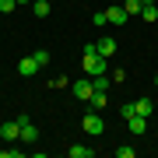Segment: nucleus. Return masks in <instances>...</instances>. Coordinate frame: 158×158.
Instances as JSON below:
<instances>
[{
	"mask_svg": "<svg viewBox=\"0 0 158 158\" xmlns=\"http://www.w3.org/2000/svg\"><path fill=\"white\" fill-rule=\"evenodd\" d=\"M81 67H85L88 77H98V74H106L109 63H106V56H98V53H95V42H88V46H85V63H81Z\"/></svg>",
	"mask_w": 158,
	"mask_h": 158,
	"instance_id": "nucleus-1",
	"label": "nucleus"
},
{
	"mask_svg": "<svg viewBox=\"0 0 158 158\" xmlns=\"http://www.w3.org/2000/svg\"><path fill=\"white\" fill-rule=\"evenodd\" d=\"M102 130H106V123H102V116L95 113V109H91V113L85 116V134H91V137H98Z\"/></svg>",
	"mask_w": 158,
	"mask_h": 158,
	"instance_id": "nucleus-2",
	"label": "nucleus"
},
{
	"mask_svg": "<svg viewBox=\"0 0 158 158\" xmlns=\"http://www.w3.org/2000/svg\"><path fill=\"white\" fill-rule=\"evenodd\" d=\"M18 119H21V141L25 144H35V141H39V127L28 123V116H18Z\"/></svg>",
	"mask_w": 158,
	"mask_h": 158,
	"instance_id": "nucleus-3",
	"label": "nucleus"
},
{
	"mask_svg": "<svg viewBox=\"0 0 158 158\" xmlns=\"http://www.w3.org/2000/svg\"><path fill=\"white\" fill-rule=\"evenodd\" d=\"M91 91H95V85H91V77H81V81H74V98L88 102V98H91Z\"/></svg>",
	"mask_w": 158,
	"mask_h": 158,
	"instance_id": "nucleus-4",
	"label": "nucleus"
},
{
	"mask_svg": "<svg viewBox=\"0 0 158 158\" xmlns=\"http://www.w3.org/2000/svg\"><path fill=\"white\" fill-rule=\"evenodd\" d=\"M0 137H4V141H21V119L4 123V127H0Z\"/></svg>",
	"mask_w": 158,
	"mask_h": 158,
	"instance_id": "nucleus-5",
	"label": "nucleus"
},
{
	"mask_svg": "<svg viewBox=\"0 0 158 158\" xmlns=\"http://www.w3.org/2000/svg\"><path fill=\"white\" fill-rule=\"evenodd\" d=\"M95 53H98V56H113V53H116V39H113V35H102V39L95 42Z\"/></svg>",
	"mask_w": 158,
	"mask_h": 158,
	"instance_id": "nucleus-6",
	"label": "nucleus"
},
{
	"mask_svg": "<svg viewBox=\"0 0 158 158\" xmlns=\"http://www.w3.org/2000/svg\"><path fill=\"white\" fill-rule=\"evenodd\" d=\"M127 7H106V21L109 25H127Z\"/></svg>",
	"mask_w": 158,
	"mask_h": 158,
	"instance_id": "nucleus-7",
	"label": "nucleus"
},
{
	"mask_svg": "<svg viewBox=\"0 0 158 158\" xmlns=\"http://www.w3.org/2000/svg\"><path fill=\"white\" fill-rule=\"evenodd\" d=\"M35 70H39V60H35V56H25V60H18V74H21V77H32Z\"/></svg>",
	"mask_w": 158,
	"mask_h": 158,
	"instance_id": "nucleus-8",
	"label": "nucleus"
},
{
	"mask_svg": "<svg viewBox=\"0 0 158 158\" xmlns=\"http://www.w3.org/2000/svg\"><path fill=\"white\" fill-rule=\"evenodd\" d=\"M88 106L95 109V113H102V109L109 106V95H106V91H91V98H88Z\"/></svg>",
	"mask_w": 158,
	"mask_h": 158,
	"instance_id": "nucleus-9",
	"label": "nucleus"
},
{
	"mask_svg": "<svg viewBox=\"0 0 158 158\" xmlns=\"http://www.w3.org/2000/svg\"><path fill=\"white\" fill-rule=\"evenodd\" d=\"M127 123H130V134H134V137H141L144 130H148V119H144V116H130Z\"/></svg>",
	"mask_w": 158,
	"mask_h": 158,
	"instance_id": "nucleus-10",
	"label": "nucleus"
},
{
	"mask_svg": "<svg viewBox=\"0 0 158 158\" xmlns=\"http://www.w3.org/2000/svg\"><path fill=\"white\" fill-rule=\"evenodd\" d=\"M134 106H137V116H144V119H148V116L155 113V102H151V98H137Z\"/></svg>",
	"mask_w": 158,
	"mask_h": 158,
	"instance_id": "nucleus-11",
	"label": "nucleus"
},
{
	"mask_svg": "<svg viewBox=\"0 0 158 158\" xmlns=\"http://www.w3.org/2000/svg\"><path fill=\"white\" fill-rule=\"evenodd\" d=\"M67 155H70V158H91V155H95V148H85V144H74V148H67Z\"/></svg>",
	"mask_w": 158,
	"mask_h": 158,
	"instance_id": "nucleus-12",
	"label": "nucleus"
},
{
	"mask_svg": "<svg viewBox=\"0 0 158 158\" xmlns=\"http://www.w3.org/2000/svg\"><path fill=\"white\" fill-rule=\"evenodd\" d=\"M32 11H35V18H49V0H32Z\"/></svg>",
	"mask_w": 158,
	"mask_h": 158,
	"instance_id": "nucleus-13",
	"label": "nucleus"
},
{
	"mask_svg": "<svg viewBox=\"0 0 158 158\" xmlns=\"http://www.w3.org/2000/svg\"><path fill=\"white\" fill-rule=\"evenodd\" d=\"M91 85H95V91H109L113 77H109V74H98V77H91Z\"/></svg>",
	"mask_w": 158,
	"mask_h": 158,
	"instance_id": "nucleus-14",
	"label": "nucleus"
},
{
	"mask_svg": "<svg viewBox=\"0 0 158 158\" xmlns=\"http://www.w3.org/2000/svg\"><path fill=\"white\" fill-rule=\"evenodd\" d=\"M141 18H144V21H158V7H155V4H148L144 11H141Z\"/></svg>",
	"mask_w": 158,
	"mask_h": 158,
	"instance_id": "nucleus-15",
	"label": "nucleus"
},
{
	"mask_svg": "<svg viewBox=\"0 0 158 158\" xmlns=\"http://www.w3.org/2000/svg\"><path fill=\"white\" fill-rule=\"evenodd\" d=\"M123 7H127V14H141V11H144V4H141V0H127Z\"/></svg>",
	"mask_w": 158,
	"mask_h": 158,
	"instance_id": "nucleus-16",
	"label": "nucleus"
},
{
	"mask_svg": "<svg viewBox=\"0 0 158 158\" xmlns=\"http://www.w3.org/2000/svg\"><path fill=\"white\" fill-rule=\"evenodd\" d=\"M14 7H18V0H0V14H11Z\"/></svg>",
	"mask_w": 158,
	"mask_h": 158,
	"instance_id": "nucleus-17",
	"label": "nucleus"
},
{
	"mask_svg": "<svg viewBox=\"0 0 158 158\" xmlns=\"http://www.w3.org/2000/svg\"><path fill=\"white\" fill-rule=\"evenodd\" d=\"M32 56H35V60H39V67H46V63H49V53H46V49H35V53H32Z\"/></svg>",
	"mask_w": 158,
	"mask_h": 158,
	"instance_id": "nucleus-18",
	"label": "nucleus"
},
{
	"mask_svg": "<svg viewBox=\"0 0 158 158\" xmlns=\"http://www.w3.org/2000/svg\"><path fill=\"white\" fill-rule=\"evenodd\" d=\"M119 113H123V119H130V116H137V106H134V102H127V106L119 109Z\"/></svg>",
	"mask_w": 158,
	"mask_h": 158,
	"instance_id": "nucleus-19",
	"label": "nucleus"
},
{
	"mask_svg": "<svg viewBox=\"0 0 158 158\" xmlns=\"http://www.w3.org/2000/svg\"><path fill=\"white\" fill-rule=\"evenodd\" d=\"M116 155H119V158H134V148H127V144H123V148H116Z\"/></svg>",
	"mask_w": 158,
	"mask_h": 158,
	"instance_id": "nucleus-20",
	"label": "nucleus"
},
{
	"mask_svg": "<svg viewBox=\"0 0 158 158\" xmlns=\"http://www.w3.org/2000/svg\"><path fill=\"white\" fill-rule=\"evenodd\" d=\"M91 21H95L98 28H102V25H109V21H106V11H95V18H91Z\"/></svg>",
	"mask_w": 158,
	"mask_h": 158,
	"instance_id": "nucleus-21",
	"label": "nucleus"
},
{
	"mask_svg": "<svg viewBox=\"0 0 158 158\" xmlns=\"http://www.w3.org/2000/svg\"><path fill=\"white\" fill-rule=\"evenodd\" d=\"M21 151H18V148H4V151H0V158H18Z\"/></svg>",
	"mask_w": 158,
	"mask_h": 158,
	"instance_id": "nucleus-22",
	"label": "nucleus"
},
{
	"mask_svg": "<svg viewBox=\"0 0 158 158\" xmlns=\"http://www.w3.org/2000/svg\"><path fill=\"white\" fill-rule=\"evenodd\" d=\"M141 4H144V7H148V4H155V0H141Z\"/></svg>",
	"mask_w": 158,
	"mask_h": 158,
	"instance_id": "nucleus-23",
	"label": "nucleus"
},
{
	"mask_svg": "<svg viewBox=\"0 0 158 158\" xmlns=\"http://www.w3.org/2000/svg\"><path fill=\"white\" fill-rule=\"evenodd\" d=\"M18 4H32V0H18Z\"/></svg>",
	"mask_w": 158,
	"mask_h": 158,
	"instance_id": "nucleus-24",
	"label": "nucleus"
},
{
	"mask_svg": "<svg viewBox=\"0 0 158 158\" xmlns=\"http://www.w3.org/2000/svg\"><path fill=\"white\" fill-rule=\"evenodd\" d=\"M155 85H158V77H155Z\"/></svg>",
	"mask_w": 158,
	"mask_h": 158,
	"instance_id": "nucleus-25",
	"label": "nucleus"
},
{
	"mask_svg": "<svg viewBox=\"0 0 158 158\" xmlns=\"http://www.w3.org/2000/svg\"><path fill=\"white\" fill-rule=\"evenodd\" d=\"M0 127H4V123H0Z\"/></svg>",
	"mask_w": 158,
	"mask_h": 158,
	"instance_id": "nucleus-26",
	"label": "nucleus"
}]
</instances>
